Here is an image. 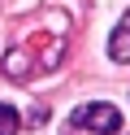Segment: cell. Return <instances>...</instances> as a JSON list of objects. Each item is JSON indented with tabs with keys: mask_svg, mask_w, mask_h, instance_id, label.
I'll return each mask as SVG.
<instances>
[{
	"mask_svg": "<svg viewBox=\"0 0 130 135\" xmlns=\"http://www.w3.org/2000/svg\"><path fill=\"white\" fill-rule=\"evenodd\" d=\"M61 57H65V35L52 39V31H35L26 44H13V52L4 57V74L13 83H26L52 65H61Z\"/></svg>",
	"mask_w": 130,
	"mask_h": 135,
	"instance_id": "1",
	"label": "cell"
},
{
	"mask_svg": "<svg viewBox=\"0 0 130 135\" xmlns=\"http://www.w3.org/2000/svg\"><path fill=\"white\" fill-rule=\"evenodd\" d=\"M69 122H74V131H91V135H117V131H121V113H117L113 105H104V100L74 109Z\"/></svg>",
	"mask_w": 130,
	"mask_h": 135,
	"instance_id": "2",
	"label": "cell"
},
{
	"mask_svg": "<svg viewBox=\"0 0 130 135\" xmlns=\"http://www.w3.org/2000/svg\"><path fill=\"white\" fill-rule=\"evenodd\" d=\"M108 57L117 65H130V9H126V18L117 22V31L108 35Z\"/></svg>",
	"mask_w": 130,
	"mask_h": 135,
	"instance_id": "3",
	"label": "cell"
},
{
	"mask_svg": "<svg viewBox=\"0 0 130 135\" xmlns=\"http://www.w3.org/2000/svg\"><path fill=\"white\" fill-rule=\"evenodd\" d=\"M17 126H22L17 109L13 105H0V135H17Z\"/></svg>",
	"mask_w": 130,
	"mask_h": 135,
	"instance_id": "4",
	"label": "cell"
}]
</instances>
